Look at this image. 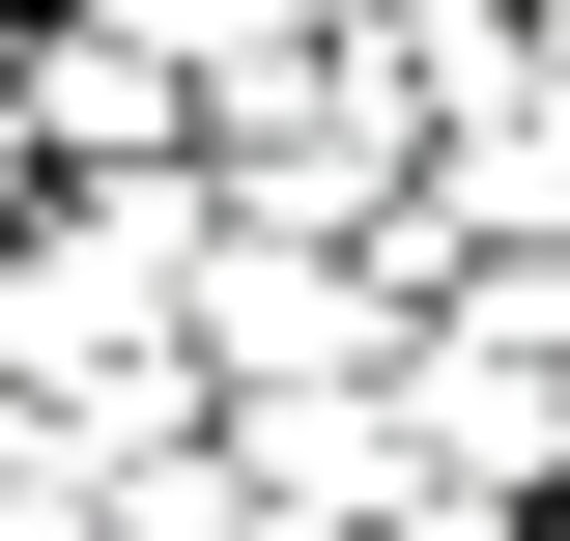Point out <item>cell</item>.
Listing matches in <instances>:
<instances>
[{
	"instance_id": "6da1fadb",
	"label": "cell",
	"mask_w": 570,
	"mask_h": 541,
	"mask_svg": "<svg viewBox=\"0 0 570 541\" xmlns=\"http://www.w3.org/2000/svg\"><path fill=\"white\" fill-rule=\"evenodd\" d=\"M86 29H115V58H171V86H200V115H228V86H257V58H314V0H86Z\"/></svg>"
}]
</instances>
